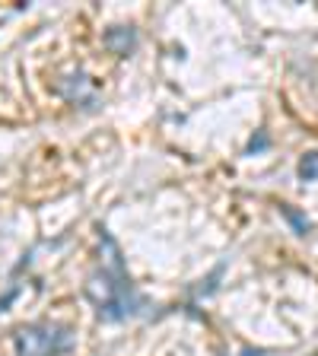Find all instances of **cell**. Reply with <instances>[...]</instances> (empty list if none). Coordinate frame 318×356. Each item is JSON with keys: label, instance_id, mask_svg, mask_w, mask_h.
Masks as SVG:
<instances>
[{"label": "cell", "instance_id": "1", "mask_svg": "<svg viewBox=\"0 0 318 356\" xmlns=\"http://www.w3.org/2000/svg\"><path fill=\"white\" fill-rule=\"evenodd\" d=\"M99 245H102V261H99V267L86 277V286H83L86 299L93 302V309H96L99 321H125V318L141 315L143 299H141V293L134 289L131 277H127L125 258H121L115 238L105 229H99Z\"/></svg>", "mask_w": 318, "mask_h": 356}, {"label": "cell", "instance_id": "2", "mask_svg": "<svg viewBox=\"0 0 318 356\" xmlns=\"http://www.w3.org/2000/svg\"><path fill=\"white\" fill-rule=\"evenodd\" d=\"M74 347V334L58 321L22 325L13 334V356H61Z\"/></svg>", "mask_w": 318, "mask_h": 356}, {"label": "cell", "instance_id": "3", "mask_svg": "<svg viewBox=\"0 0 318 356\" xmlns=\"http://www.w3.org/2000/svg\"><path fill=\"white\" fill-rule=\"evenodd\" d=\"M299 178L303 181H318V153H305L303 159H299Z\"/></svg>", "mask_w": 318, "mask_h": 356}, {"label": "cell", "instance_id": "4", "mask_svg": "<svg viewBox=\"0 0 318 356\" xmlns=\"http://www.w3.org/2000/svg\"><path fill=\"white\" fill-rule=\"evenodd\" d=\"M283 213H287V220L293 222V226H296V232H299V236H303V232L309 229V220H303V216H299V213H293V210H289V207H283Z\"/></svg>", "mask_w": 318, "mask_h": 356}]
</instances>
